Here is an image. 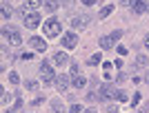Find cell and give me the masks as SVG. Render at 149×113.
I'll return each instance as SVG.
<instances>
[{
	"label": "cell",
	"mask_w": 149,
	"mask_h": 113,
	"mask_svg": "<svg viewBox=\"0 0 149 113\" xmlns=\"http://www.w3.org/2000/svg\"><path fill=\"white\" fill-rule=\"evenodd\" d=\"M113 11V5H105L102 7V9H100V13H98V18L102 20V18H107V16H109V13Z\"/></svg>",
	"instance_id": "e0dca14e"
},
{
	"label": "cell",
	"mask_w": 149,
	"mask_h": 113,
	"mask_svg": "<svg viewBox=\"0 0 149 113\" xmlns=\"http://www.w3.org/2000/svg\"><path fill=\"white\" fill-rule=\"evenodd\" d=\"M147 111H149V107H147V104H145L143 109H138V113H147Z\"/></svg>",
	"instance_id": "1f68e13d"
},
{
	"label": "cell",
	"mask_w": 149,
	"mask_h": 113,
	"mask_svg": "<svg viewBox=\"0 0 149 113\" xmlns=\"http://www.w3.org/2000/svg\"><path fill=\"white\" fill-rule=\"evenodd\" d=\"M145 82H147V84H149V71H147V75H145Z\"/></svg>",
	"instance_id": "d590c367"
},
{
	"label": "cell",
	"mask_w": 149,
	"mask_h": 113,
	"mask_svg": "<svg viewBox=\"0 0 149 113\" xmlns=\"http://www.w3.org/2000/svg\"><path fill=\"white\" fill-rule=\"evenodd\" d=\"M85 113H98V111H96V109H87Z\"/></svg>",
	"instance_id": "e575fe53"
},
{
	"label": "cell",
	"mask_w": 149,
	"mask_h": 113,
	"mask_svg": "<svg viewBox=\"0 0 149 113\" xmlns=\"http://www.w3.org/2000/svg\"><path fill=\"white\" fill-rule=\"evenodd\" d=\"M147 64H149V58L147 56H143V53L136 56V60H134V67H136V69H145Z\"/></svg>",
	"instance_id": "7c38bea8"
},
{
	"label": "cell",
	"mask_w": 149,
	"mask_h": 113,
	"mask_svg": "<svg viewBox=\"0 0 149 113\" xmlns=\"http://www.w3.org/2000/svg\"><path fill=\"white\" fill-rule=\"evenodd\" d=\"M40 25V13H29V16H25V27L27 29H36V27Z\"/></svg>",
	"instance_id": "5b68a950"
},
{
	"label": "cell",
	"mask_w": 149,
	"mask_h": 113,
	"mask_svg": "<svg viewBox=\"0 0 149 113\" xmlns=\"http://www.w3.org/2000/svg\"><path fill=\"white\" fill-rule=\"evenodd\" d=\"M9 18H11V7L7 0H2V20H9Z\"/></svg>",
	"instance_id": "5bb4252c"
},
{
	"label": "cell",
	"mask_w": 149,
	"mask_h": 113,
	"mask_svg": "<svg viewBox=\"0 0 149 113\" xmlns=\"http://www.w3.org/2000/svg\"><path fill=\"white\" fill-rule=\"evenodd\" d=\"M42 5H45V9H47L49 13H54V11L58 9V2H56V0H45Z\"/></svg>",
	"instance_id": "2e32d148"
},
{
	"label": "cell",
	"mask_w": 149,
	"mask_h": 113,
	"mask_svg": "<svg viewBox=\"0 0 149 113\" xmlns=\"http://www.w3.org/2000/svg\"><path fill=\"white\" fill-rule=\"evenodd\" d=\"M87 22H89V16H85V13H82V16H74V18H71V27H76V29H78V27H87Z\"/></svg>",
	"instance_id": "9c48e42d"
},
{
	"label": "cell",
	"mask_w": 149,
	"mask_h": 113,
	"mask_svg": "<svg viewBox=\"0 0 149 113\" xmlns=\"http://www.w3.org/2000/svg\"><path fill=\"white\" fill-rule=\"evenodd\" d=\"M42 29H45V36H47V38H56V36H60V31H62V25H60V20H56V18H49V20H45Z\"/></svg>",
	"instance_id": "6da1fadb"
},
{
	"label": "cell",
	"mask_w": 149,
	"mask_h": 113,
	"mask_svg": "<svg viewBox=\"0 0 149 113\" xmlns=\"http://www.w3.org/2000/svg\"><path fill=\"white\" fill-rule=\"evenodd\" d=\"M56 2H62V5H65V2H69V0H56Z\"/></svg>",
	"instance_id": "8d00e7d4"
},
{
	"label": "cell",
	"mask_w": 149,
	"mask_h": 113,
	"mask_svg": "<svg viewBox=\"0 0 149 113\" xmlns=\"http://www.w3.org/2000/svg\"><path fill=\"white\" fill-rule=\"evenodd\" d=\"M5 113H13V109H9V111H5Z\"/></svg>",
	"instance_id": "74e56055"
},
{
	"label": "cell",
	"mask_w": 149,
	"mask_h": 113,
	"mask_svg": "<svg viewBox=\"0 0 149 113\" xmlns=\"http://www.w3.org/2000/svg\"><path fill=\"white\" fill-rule=\"evenodd\" d=\"M118 100L120 102H127V93H118Z\"/></svg>",
	"instance_id": "f546056e"
},
{
	"label": "cell",
	"mask_w": 149,
	"mask_h": 113,
	"mask_svg": "<svg viewBox=\"0 0 149 113\" xmlns=\"http://www.w3.org/2000/svg\"><path fill=\"white\" fill-rule=\"evenodd\" d=\"M120 36H123V33H120V31H113V33H111V40H118Z\"/></svg>",
	"instance_id": "f1b7e54d"
},
{
	"label": "cell",
	"mask_w": 149,
	"mask_h": 113,
	"mask_svg": "<svg viewBox=\"0 0 149 113\" xmlns=\"http://www.w3.org/2000/svg\"><path fill=\"white\" fill-rule=\"evenodd\" d=\"M2 38L9 40L13 47H20V44H22V36H20V31H16V29H5V31H2Z\"/></svg>",
	"instance_id": "3957f363"
},
{
	"label": "cell",
	"mask_w": 149,
	"mask_h": 113,
	"mask_svg": "<svg viewBox=\"0 0 149 113\" xmlns=\"http://www.w3.org/2000/svg\"><path fill=\"white\" fill-rule=\"evenodd\" d=\"M76 42H78V38H76V33H65V36H62V44H65V47H67V49H74L76 47Z\"/></svg>",
	"instance_id": "ba28073f"
},
{
	"label": "cell",
	"mask_w": 149,
	"mask_h": 113,
	"mask_svg": "<svg viewBox=\"0 0 149 113\" xmlns=\"http://www.w3.org/2000/svg\"><path fill=\"white\" fill-rule=\"evenodd\" d=\"M87 100H89V102L93 104V102L102 100V98H100V93H98V91H89V93H87Z\"/></svg>",
	"instance_id": "d6986e66"
},
{
	"label": "cell",
	"mask_w": 149,
	"mask_h": 113,
	"mask_svg": "<svg viewBox=\"0 0 149 113\" xmlns=\"http://www.w3.org/2000/svg\"><path fill=\"white\" fill-rule=\"evenodd\" d=\"M27 89H29V91H36V89H38V82L29 80V82H27Z\"/></svg>",
	"instance_id": "d4e9b609"
},
{
	"label": "cell",
	"mask_w": 149,
	"mask_h": 113,
	"mask_svg": "<svg viewBox=\"0 0 149 113\" xmlns=\"http://www.w3.org/2000/svg\"><path fill=\"white\" fill-rule=\"evenodd\" d=\"M131 2H134V0H120V5H125V7H129Z\"/></svg>",
	"instance_id": "4dcf8cb0"
},
{
	"label": "cell",
	"mask_w": 149,
	"mask_h": 113,
	"mask_svg": "<svg viewBox=\"0 0 149 113\" xmlns=\"http://www.w3.org/2000/svg\"><path fill=\"white\" fill-rule=\"evenodd\" d=\"M67 60H69V56L65 53V51H58L56 56H54V64H58V67H65Z\"/></svg>",
	"instance_id": "8fae6325"
},
{
	"label": "cell",
	"mask_w": 149,
	"mask_h": 113,
	"mask_svg": "<svg viewBox=\"0 0 149 113\" xmlns=\"http://www.w3.org/2000/svg\"><path fill=\"white\" fill-rule=\"evenodd\" d=\"M9 82H11V84H18V82H20V78H18V73H16V71H11V73H9Z\"/></svg>",
	"instance_id": "7402d4cb"
},
{
	"label": "cell",
	"mask_w": 149,
	"mask_h": 113,
	"mask_svg": "<svg viewBox=\"0 0 149 113\" xmlns=\"http://www.w3.org/2000/svg\"><path fill=\"white\" fill-rule=\"evenodd\" d=\"M9 100H11V93H7L5 89H2V104H7Z\"/></svg>",
	"instance_id": "cb8c5ba5"
},
{
	"label": "cell",
	"mask_w": 149,
	"mask_h": 113,
	"mask_svg": "<svg viewBox=\"0 0 149 113\" xmlns=\"http://www.w3.org/2000/svg\"><path fill=\"white\" fill-rule=\"evenodd\" d=\"M69 113H85V109H82L80 104H71V109H69Z\"/></svg>",
	"instance_id": "603a6c76"
},
{
	"label": "cell",
	"mask_w": 149,
	"mask_h": 113,
	"mask_svg": "<svg viewBox=\"0 0 149 113\" xmlns=\"http://www.w3.org/2000/svg\"><path fill=\"white\" fill-rule=\"evenodd\" d=\"M22 107V98H18V100H16V104H13V109H20Z\"/></svg>",
	"instance_id": "83f0119b"
},
{
	"label": "cell",
	"mask_w": 149,
	"mask_h": 113,
	"mask_svg": "<svg viewBox=\"0 0 149 113\" xmlns=\"http://www.w3.org/2000/svg\"><path fill=\"white\" fill-rule=\"evenodd\" d=\"M116 80H118V82H125V80H127V73H123V71H120V73L116 75Z\"/></svg>",
	"instance_id": "484cf974"
},
{
	"label": "cell",
	"mask_w": 149,
	"mask_h": 113,
	"mask_svg": "<svg viewBox=\"0 0 149 113\" xmlns=\"http://www.w3.org/2000/svg\"><path fill=\"white\" fill-rule=\"evenodd\" d=\"M78 73H80V67H78L76 62H71V67H69V75H71V78H76Z\"/></svg>",
	"instance_id": "ffe728a7"
},
{
	"label": "cell",
	"mask_w": 149,
	"mask_h": 113,
	"mask_svg": "<svg viewBox=\"0 0 149 113\" xmlns=\"http://www.w3.org/2000/svg\"><path fill=\"white\" fill-rule=\"evenodd\" d=\"M20 58H22V60H31V58H33V53H29V51H25V53H22V56H20Z\"/></svg>",
	"instance_id": "4316f807"
},
{
	"label": "cell",
	"mask_w": 149,
	"mask_h": 113,
	"mask_svg": "<svg viewBox=\"0 0 149 113\" xmlns=\"http://www.w3.org/2000/svg\"><path fill=\"white\" fill-rule=\"evenodd\" d=\"M56 89L58 91H60V93H65V91H67L69 89V75H56Z\"/></svg>",
	"instance_id": "8992f818"
},
{
	"label": "cell",
	"mask_w": 149,
	"mask_h": 113,
	"mask_svg": "<svg viewBox=\"0 0 149 113\" xmlns=\"http://www.w3.org/2000/svg\"><path fill=\"white\" fill-rule=\"evenodd\" d=\"M131 7H134V11H136V13H145L149 9V2H147V0H134Z\"/></svg>",
	"instance_id": "30bf717a"
},
{
	"label": "cell",
	"mask_w": 149,
	"mask_h": 113,
	"mask_svg": "<svg viewBox=\"0 0 149 113\" xmlns=\"http://www.w3.org/2000/svg\"><path fill=\"white\" fill-rule=\"evenodd\" d=\"M98 93H100V98H102V100H113V98H116L120 91H116V87L107 82V84H102V87L98 89Z\"/></svg>",
	"instance_id": "7a4b0ae2"
},
{
	"label": "cell",
	"mask_w": 149,
	"mask_h": 113,
	"mask_svg": "<svg viewBox=\"0 0 149 113\" xmlns=\"http://www.w3.org/2000/svg\"><path fill=\"white\" fill-rule=\"evenodd\" d=\"M145 47H147V49H149V36L145 38Z\"/></svg>",
	"instance_id": "836d02e7"
},
{
	"label": "cell",
	"mask_w": 149,
	"mask_h": 113,
	"mask_svg": "<svg viewBox=\"0 0 149 113\" xmlns=\"http://www.w3.org/2000/svg\"><path fill=\"white\" fill-rule=\"evenodd\" d=\"M29 44H31V47H33V49H36V51H42V53H45V51H47V42H45L42 38H38V36L29 38Z\"/></svg>",
	"instance_id": "52a82bcc"
},
{
	"label": "cell",
	"mask_w": 149,
	"mask_h": 113,
	"mask_svg": "<svg viewBox=\"0 0 149 113\" xmlns=\"http://www.w3.org/2000/svg\"><path fill=\"white\" fill-rule=\"evenodd\" d=\"M100 47H102V49H111V47H113L111 36H102V38H100Z\"/></svg>",
	"instance_id": "9a60e30c"
},
{
	"label": "cell",
	"mask_w": 149,
	"mask_h": 113,
	"mask_svg": "<svg viewBox=\"0 0 149 113\" xmlns=\"http://www.w3.org/2000/svg\"><path fill=\"white\" fill-rule=\"evenodd\" d=\"M25 113H29V111H25Z\"/></svg>",
	"instance_id": "f35d334b"
},
{
	"label": "cell",
	"mask_w": 149,
	"mask_h": 113,
	"mask_svg": "<svg viewBox=\"0 0 149 113\" xmlns=\"http://www.w3.org/2000/svg\"><path fill=\"white\" fill-rule=\"evenodd\" d=\"M82 2H85V5H93V2H96V0H82Z\"/></svg>",
	"instance_id": "d6a6232c"
},
{
	"label": "cell",
	"mask_w": 149,
	"mask_h": 113,
	"mask_svg": "<svg viewBox=\"0 0 149 113\" xmlns=\"http://www.w3.org/2000/svg\"><path fill=\"white\" fill-rule=\"evenodd\" d=\"M40 78H42L45 84H51V82H56V75H54V71H51V64L49 62H42L40 64Z\"/></svg>",
	"instance_id": "277c9868"
},
{
	"label": "cell",
	"mask_w": 149,
	"mask_h": 113,
	"mask_svg": "<svg viewBox=\"0 0 149 113\" xmlns=\"http://www.w3.org/2000/svg\"><path fill=\"white\" fill-rule=\"evenodd\" d=\"M100 62H102V56H100V53H93V56L87 60L89 67H96V64H100Z\"/></svg>",
	"instance_id": "ac0fdd59"
},
{
	"label": "cell",
	"mask_w": 149,
	"mask_h": 113,
	"mask_svg": "<svg viewBox=\"0 0 149 113\" xmlns=\"http://www.w3.org/2000/svg\"><path fill=\"white\" fill-rule=\"evenodd\" d=\"M74 87L78 89V91L85 89V87H87V78H85V75H76V78H74Z\"/></svg>",
	"instance_id": "4fadbf2b"
},
{
	"label": "cell",
	"mask_w": 149,
	"mask_h": 113,
	"mask_svg": "<svg viewBox=\"0 0 149 113\" xmlns=\"http://www.w3.org/2000/svg\"><path fill=\"white\" fill-rule=\"evenodd\" d=\"M51 107H54V111H56V113H65V107L60 104V100H54V102H51Z\"/></svg>",
	"instance_id": "44dd1931"
}]
</instances>
